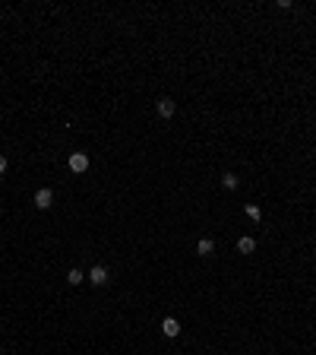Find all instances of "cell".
Wrapping results in <instances>:
<instances>
[{"mask_svg": "<svg viewBox=\"0 0 316 355\" xmlns=\"http://www.w3.org/2000/svg\"><path fill=\"white\" fill-rule=\"evenodd\" d=\"M70 171L73 175H85L89 171V156L85 152H70Z\"/></svg>", "mask_w": 316, "mask_h": 355, "instance_id": "cell-1", "label": "cell"}, {"mask_svg": "<svg viewBox=\"0 0 316 355\" xmlns=\"http://www.w3.org/2000/svg\"><path fill=\"white\" fill-rule=\"evenodd\" d=\"M32 203H35L38 210H51V203H54V190H51V187H42V190L35 193V200H32Z\"/></svg>", "mask_w": 316, "mask_h": 355, "instance_id": "cell-2", "label": "cell"}, {"mask_svg": "<svg viewBox=\"0 0 316 355\" xmlns=\"http://www.w3.org/2000/svg\"><path fill=\"white\" fill-rule=\"evenodd\" d=\"M161 333H165L168 339L180 336V320L177 317H165V320H161Z\"/></svg>", "mask_w": 316, "mask_h": 355, "instance_id": "cell-3", "label": "cell"}, {"mask_svg": "<svg viewBox=\"0 0 316 355\" xmlns=\"http://www.w3.org/2000/svg\"><path fill=\"white\" fill-rule=\"evenodd\" d=\"M89 283L92 285H107V266H102V263L92 266L89 270Z\"/></svg>", "mask_w": 316, "mask_h": 355, "instance_id": "cell-4", "label": "cell"}, {"mask_svg": "<svg viewBox=\"0 0 316 355\" xmlns=\"http://www.w3.org/2000/svg\"><path fill=\"white\" fill-rule=\"evenodd\" d=\"M155 111H158V118H174V102H171V98H158V102H155Z\"/></svg>", "mask_w": 316, "mask_h": 355, "instance_id": "cell-5", "label": "cell"}, {"mask_svg": "<svg viewBox=\"0 0 316 355\" xmlns=\"http://www.w3.org/2000/svg\"><path fill=\"white\" fill-rule=\"evenodd\" d=\"M196 254H199V257H209V254H215V241L212 238H199Z\"/></svg>", "mask_w": 316, "mask_h": 355, "instance_id": "cell-6", "label": "cell"}, {"mask_svg": "<svg viewBox=\"0 0 316 355\" xmlns=\"http://www.w3.org/2000/svg\"><path fill=\"white\" fill-rule=\"evenodd\" d=\"M237 251L240 254H253V251H256V241H253V238H240L237 241Z\"/></svg>", "mask_w": 316, "mask_h": 355, "instance_id": "cell-7", "label": "cell"}, {"mask_svg": "<svg viewBox=\"0 0 316 355\" xmlns=\"http://www.w3.org/2000/svg\"><path fill=\"white\" fill-rule=\"evenodd\" d=\"M66 283L70 285H83V270H70L66 273Z\"/></svg>", "mask_w": 316, "mask_h": 355, "instance_id": "cell-8", "label": "cell"}, {"mask_svg": "<svg viewBox=\"0 0 316 355\" xmlns=\"http://www.w3.org/2000/svg\"><path fill=\"white\" fill-rule=\"evenodd\" d=\"M247 216H250V219H256V222H259V219H263V210H259L256 203H247Z\"/></svg>", "mask_w": 316, "mask_h": 355, "instance_id": "cell-9", "label": "cell"}, {"mask_svg": "<svg viewBox=\"0 0 316 355\" xmlns=\"http://www.w3.org/2000/svg\"><path fill=\"white\" fill-rule=\"evenodd\" d=\"M221 184H225V187H228V190H234V187H237V184H240V181H237V178H234V175H231V171H228V175H221Z\"/></svg>", "mask_w": 316, "mask_h": 355, "instance_id": "cell-10", "label": "cell"}, {"mask_svg": "<svg viewBox=\"0 0 316 355\" xmlns=\"http://www.w3.org/2000/svg\"><path fill=\"white\" fill-rule=\"evenodd\" d=\"M6 171V156H0V175Z\"/></svg>", "mask_w": 316, "mask_h": 355, "instance_id": "cell-11", "label": "cell"}]
</instances>
